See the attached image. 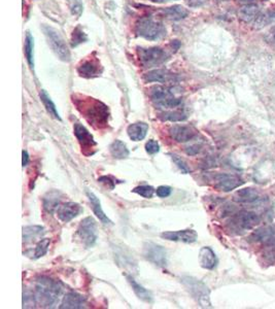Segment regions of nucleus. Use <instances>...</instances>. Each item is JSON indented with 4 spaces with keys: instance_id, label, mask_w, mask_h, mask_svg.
I'll use <instances>...</instances> for the list:
<instances>
[{
    "instance_id": "f3484780",
    "label": "nucleus",
    "mask_w": 275,
    "mask_h": 309,
    "mask_svg": "<svg viewBox=\"0 0 275 309\" xmlns=\"http://www.w3.org/2000/svg\"><path fill=\"white\" fill-rule=\"evenodd\" d=\"M86 304V299L82 295L77 293H68L64 296L60 308L62 309H81L84 308Z\"/></svg>"
},
{
    "instance_id": "aec40b11",
    "label": "nucleus",
    "mask_w": 275,
    "mask_h": 309,
    "mask_svg": "<svg viewBox=\"0 0 275 309\" xmlns=\"http://www.w3.org/2000/svg\"><path fill=\"white\" fill-rule=\"evenodd\" d=\"M149 131V125L143 122H137L131 124L127 128V133L133 141H140L147 136Z\"/></svg>"
},
{
    "instance_id": "412c9836",
    "label": "nucleus",
    "mask_w": 275,
    "mask_h": 309,
    "mask_svg": "<svg viewBox=\"0 0 275 309\" xmlns=\"http://www.w3.org/2000/svg\"><path fill=\"white\" fill-rule=\"evenodd\" d=\"M87 196H88V198H89V200L91 202L94 213L101 220V223L104 224V225H111L112 222L107 217V215L104 213V211L102 210V207H101L100 200L95 196V194L90 192V191H87Z\"/></svg>"
},
{
    "instance_id": "49530a36",
    "label": "nucleus",
    "mask_w": 275,
    "mask_h": 309,
    "mask_svg": "<svg viewBox=\"0 0 275 309\" xmlns=\"http://www.w3.org/2000/svg\"><path fill=\"white\" fill-rule=\"evenodd\" d=\"M22 155H23V160H22V164H23V166L25 167L27 164H28V161H29V155H28V153L26 152V151H23V153H22Z\"/></svg>"
},
{
    "instance_id": "f8f14e48",
    "label": "nucleus",
    "mask_w": 275,
    "mask_h": 309,
    "mask_svg": "<svg viewBox=\"0 0 275 309\" xmlns=\"http://www.w3.org/2000/svg\"><path fill=\"white\" fill-rule=\"evenodd\" d=\"M144 81L147 83H162V84H176L179 82V77L175 73H172L165 69H155L148 73H146L143 77Z\"/></svg>"
},
{
    "instance_id": "a18cd8bd",
    "label": "nucleus",
    "mask_w": 275,
    "mask_h": 309,
    "mask_svg": "<svg viewBox=\"0 0 275 309\" xmlns=\"http://www.w3.org/2000/svg\"><path fill=\"white\" fill-rule=\"evenodd\" d=\"M267 40H268L269 42H271L272 45L275 46V27H273V28L271 29V31H270L269 34L267 35Z\"/></svg>"
},
{
    "instance_id": "cd10ccee",
    "label": "nucleus",
    "mask_w": 275,
    "mask_h": 309,
    "mask_svg": "<svg viewBox=\"0 0 275 309\" xmlns=\"http://www.w3.org/2000/svg\"><path fill=\"white\" fill-rule=\"evenodd\" d=\"M109 152L114 159H126L130 154L126 143L121 140H114L109 145Z\"/></svg>"
},
{
    "instance_id": "6ab92c4d",
    "label": "nucleus",
    "mask_w": 275,
    "mask_h": 309,
    "mask_svg": "<svg viewBox=\"0 0 275 309\" xmlns=\"http://www.w3.org/2000/svg\"><path fill=\"white\" fill-rule=\"evenodd\" d=\"M199 262L201 267L211 270L216 266L218 260H216L215 254L212 249L210 247L204 246L202 247L199 252Z\"/></svg>"
},
{
    "instance_id": "e433bc0d",
    "label": "nucleus",
    "mask_w": 275,
    "mask_h": 309,
    "mask_svg": "<svg viewBox=\"0 0 275 309\" xmlns=\"http://www.w3.org/2000/svg\"><path fill=\"white\" fill-rule=\"evenodd\" d=\"M171 156V159H172V161L175 162L176 163V165L182 170V172L183 173H184V174H187V173H190L191 172V170H190V168L187 167V165L185 164V162L179 156V155H177V154H171L170 155Z\"/></svg>"
},
{
    "instance_id": "b1692460",
    "label": "nucleus",
    "mask_w": 275,
    "mask_h": 309,
    "mask_svg": "<svg viewBox=\"0 0 275 309\" xmlns=\"http://www.w3.org/2000/svg\"><path fill=\"white\" fill-rule=\"evenodd\" d=\"M275 235V227L266 226L257 229L251 235V240L255 242H264L271 239Z\"/></svg>"
},
{
    "instance_id": "a211bd4d",
    "label": "nucleus",
    "mask_w": 275,
    "mask_h": 309,
    "mask_svg": "<svg viewBox=\"0 0 275 309\" xmlns=\"http://www.w3.org/2000/svg\"><path fill=\"white\" fill-rule=\"evenodd\" d=\"M261 10H260L259 5L257 4H245L238 10V17L244 23H254L256 19L260 16Z\"/></svg>"
},
{
    "instance_id": "2f4dec72",
    "label": "nucleus",
    "mask_w": 275,
    "mask_h": 309,
    "mask_svg": "<svg viewBox=\"0 0 275 309\" xmlns=\"http://www.w3.org/2000/svg\"><path fill=\"white\" fill-rule=\"evenodd\" d=\"M33 48H34V42H33V37L31 36L30 33H27L26 39H25V55L27 58V62L31 68L34 67V60H33Z\"/></svg>"
},
{
    "instance_id": "7c9ffc66",
    "label": "nucleus",
    "mask_w": 275,
    "mask_h": 309,
    "mask_svg": "<svg viewBox=\"0 0 275 309\" xmlns=\"http://www.w3.org/2000/svg\"><path fill=\"white\" fill-rule=\"evenodd\" d=\"M40 99L43 103V105H45L47 111L53 116L55 117V119L61 121V117H60V114L59 112H58L57 110V107L55 105V103L53 102V100L51 99V97L48 95V93L45 91V90H41L40 92Z\"/></svg>"
},
{
    "instance_id": "f704fd0d",
    "label": "nucleus",
    "mask_w": 275,
    "mask_h": 309,
    "mask_svg": "<svg viewBox=\"0 0 275 309\" xmlns=\"http://www.w3.org/2000/svg\"><path fill=\"white\" fill-rule=\"evenodd\" d=\"M133 192L138 194L139 196H141L143 198L150 199L153 197V195L155 193V189L151 186H139L133 190Z\"/></svg>"
},
{
    "instance_id": "72a5a7b5",
    "label": "nucleus",
    "mask_w": 275,
    "mask_h": 309,
    "mask_svg": "<svg viewBox=\"0 0 275 309\" xmlns=\"http://www.w3.org/2000/svg\"><path fill=\"white\" fill-rule=\"evenodd\" d=\"M50 242H51L50 239L45 238V239L40 240V241L37 243V245H36V247H35V251H34V259H38V258H40V257H42V256H45V255L47 254L48 249H49Z\"/></svg>"
},
{
    "instance_id": "2eb2a0df",
    "label": "nucleus",
    "mask_w": 275,
    "mask_h": 309,
    "mask_svg": "<svg viewBox=\"0 0 275 309\" xmlns=\"http://www.w3.org/2000/svg\"><path fill=\"white\" fill-rule=\"evenodd\" d=\"M170 136L172 139H175L178 142H186L192 140L197 132L194 128L190 126H184V125H176L170 128L169 130Z\"/></svg>"
},
{
    "instance_id": "c756f323",
    "label": "nucleus",
    "mask_w": 275,
    "mask_h": 309,
    "mask_svg": "<svg viewBox=\"0 0 275 309\" xmlns=\"http://www.w3.org/2000/svg\"><path fill=\"white\" fill-rule=\"evenodd\" d=\"M275 21V9L268 10L266 12H261L260 16L256 19V21L253 23V26L255 29H263L265 26L269 25L270 23Z\"/></svg>"
},
{
    "instance_id": "79ce46f5",
    "label": "nucleus",
    "mask_w": 275,
    "mask_h": 309,
    "mask_svg": "<svg viewBox=\"0 0 275 309\" xmlns=\"http://www.w3.org/2000/svg\"><path fill=\"white\" fill-rule=\"evenodd\" d=\"M98 182L99 183H102V184H105L110 190H113L114 186H115V182H113L109 176H101V178L98 179Z\"/></svg>"
},
{
    "instance_id": "bb28decb",
    "label": "nucleus",
    "mask_w": 275,
    "mask_h": 309,
    "mask_svg": "<svg viewBox=\"0 0 275 309\" xmlns=\"http://www.w3.org/2000/svg\"><path fill=\"white\" fill-rule=\"evenodd\" d=\"M162 12L165 14V17L173 21L183 20L187 16V13H189L187 10L182 5H173V6L164 8Z\"/></svg>"
},
{
    "instance_id": "0eeeda50",
    "label": "nucleus",
    "mask_w": 275,
    "mask_h": 309,
    "mask_svg": "<svg viewBox=\"0 0 275 309\" xmlns=\"http://www.w3.org/2000/svg\"><path fill=\"white\" fill-rule=\"evenodd\" d=\"M139 60L144 67H154L163 64L168 60V54L161 48H138Z\"/></svg>"
},
{
    "instance_id": "3c124183",
    "label": "nucleus",
    "mask_w": 275,
    "mask_h": 309,
    "mask_svg": "<svg viewBox=\"0 0 275 309\" xmlns=\"http://www.w3.org/2000/svg\"><path fill=\"white\" fill-rule=\"evenodd\" d=\"M218 1H228V0H218Z\"/></svg>"
},
{
    "instance_id": "37998d69",
    "label": "nucleus",
    "mask_w": 275,
    "mask_h": 309,
    "mask_svg": "<svg viewBox=\"0 0 275 309\" xmlns=\"http://www.w3.org/2000/svg\"><path fill=\"white\" fill-rule=\"evenodd\" d=\"M265 256H266L267 259H271V261L275 262V241H273L268 246V249H267Z\"/></svg>"
},
{
    "instance_id": "dca6fc26",
    "label": "nucleus",
    "mask_w": 275,
    "mask_h": 309,
    "mask_svg": "<svg viewBox=\"0 0 275 309\" xmlns=\"http://www.w3.org/2000/svg\"><path fill=\"white\" fill-rule=\"evenodd\" d=\"M235 223H237V225L243 230H252L261 223V218L253 211H247L239 213L235 219Z\"/></svg>"
},
{
    "instance_id": "423d86ee",
    "label": "nucleus",
    "mask_w": 275,
    "mask_h": 309,
    "mask_svg": "<svg viewBox=\"0 0 275 309\" xmlns=\"http://www.w3.org/2000/svg\"><path fill=\"white\" fill-rule=\"evenodd\" d=\"M183 285L189 291L193 298L202 307H211L209 300V290L205 284L194 277L185 276L182 278Z\"/></svg>"
},
{
    "instance_id": "7ed1b4c3",
    "label": "nucleus",
    "mask_w": 275,
    "mask_h": 309,
    "mask_svg": "<svg viewBox=\"0 0 275 309\" xmlns=\"http://www.w3.org/2000/svg\"><path fill=\"white\" fill-rule=\"evenodd\" d=\"M150 97L158 108L175 109L183 104L182 98L176 97L170 88L153 87L150 90Z\"/></svg>"
},
{
    "instance_id": "9b49d317",
    "label": "nucleus",
    "mask_w": 275,
    "mask_h": 309,
    "mask_svg": "<svg viewBox=\"0 0 275 309\" xmlns=\"http://www.w3.org/2000/svg\"><path fill=\"white\" fill-rule=\"evenodd\" d=\"M243 181L239 176L235 174L229 173H219L214 175V186L216 189H219L223 192H231L241 185H243Z\"/></svg>"
},
{
    "instance_id": "393cba45",
    "label": "nucleus",
    "mask_w": 275,
    "mask_h": 309,
    "mask_svg": "<svg viewBox=\"0 0 275 309\" xmlns=\"http://www.w3.org/2000/svg\"><path fill=\"white\" fill-rule=\"evenodd\" d=\"M60 193L57 191H52L43 198V207L48 212L53 213L60 206Z\"/></svg>"
},
{
    "instance_id": "c9c22d12",
    "label": "nucleus",
    "mask_w": 275,
    "mask_h": 309,
    "mask_svg": "<svg viewBox=\"0 0 275 309\" xmlns=\"http://www.w3.org/2000/svg\"><path fill=\"white\" fill-rule=\"evenodd\" d=\"M37 303L35 295L30 292H24L23 294V307L24 308H32Z\"/></svg>"
},
{
    "instance_id": "de8ad7c7",
    "label": "nucleus",
    "mask_w": 275,
    "mask_h": 309,
    "mask_svg": "<svg viewBox=\"0 0 275 309\" xmlns=\"http://www.w3.org/2000/svg\"><path fill=\"white\" fill-rule=\"evenodd\" d=\"M256 1V0H238V2L243 3V4H252Z\"/></svg>"
},
{
    "instance_id": "c03bdc74",
    "label": "nucleus",
    "mask_w": 275,
    "mask_h": 309,
    "mask_svg": "<svg viewBox=\"0 0 275 309\" xmlns=\"http://www.w3.org/2000/svg\"><path fill=\"white\" fill-rule=\"evenodd\" d=\"M200 150H201V146H200V145H198V144H194V145L189 146V148H186L185 152H186V154H187V155H190V156H195V155H197V154L200 152Z\"/></svg>"
},
{
    "instance_id": "8fccbe9b",
    "label": "nucleus",
    "mask_w": 275,
    "mask_h": 309,
    "mask_svg": "<svg viewBox=\"0 0 275 309\" xmlns=\"http://www.w3.org/2000/svg\"><path fill=\"white\" fill-rule=\"evenodd\" d=\"M194 1H196L197 5L199 4V0H189V4H190L191 6H194Z\"/></svg>"
},
{
    "instance_id": "ddd939ff",
    "label": "nucleus",
    "mask_w": 275,
    "mask_h": 309,
    "mask_svg": "<svg viewBox=\"0 0 275 309\" xmlns=\"http://www.w3.org/2000/svg\"><path fill=\"white\" fill-rule=\"evenodd\" d=\"M84 211L83 207L76 202H67L60 204L57 209V215L63 223H68Z\"/></svg>"
},
{
    "instance_id": "ea45409f",
    "label": "nucleus",
    "mask_w": 275,
    "mask_h": 309,
    "mask_svg": "<svg viewBox=\"0 0 275 309\" xmlns=\"http://www.w3.org/2000/svg\"><path fill=\"white\" fill-rule=\"evenodd\" d=\"M171 192L172 190L170 187H167V186H161L159 187L157 190H156V194L158 197L160 198H166V197H169L171 195Z\"/></svg>"
},
{
    "instance_id": "f03ea898",
    "label": "nucleus",
    "mask_w": 275,
    "mask_h": 309,
    "mask_svg": "<svg viewBox=\"0 0 275 309\" xmlns=\"http://www.w3.org/2000/svg\"><path fill=\"white\" fill-rule=\"evenodd\" d=\"M62 287L60 283L49 277H40L35 284V297L38 304L42 307H53L60 297Z\"/></svg>"
},
{
    "instance_id": "4c0bfd02",
    "label": "nucleus",
    "mask_w": 275,
    "mask_h": 309,
    "mask_svg": "<svg viewBox=\"0 0 275 309\" xmlns=\"http://www.w3.org/2000/svg\"><path fill=\"white\" fill-rule=\"evenodd\" d=\"M85 40H87L86 34L81 30L80 27L76 28L74 33H72V47H77Z\"/></svg>"
},
{
    "instance_id": "f257e3e1",
    "label": "nucleus",
    "mask_w": 275,
    "mask_h": 309,
    "mask_svg": "<svg viewBox=\"0 0 275 309\" xmlns=\"http://www.w3.org/2000/svg\"><path fill=\"white\" fill-rule=\"evenodd\" d=\"M74 103L78 106V109L85 116V119L96 129L105 128L108 124L109 110L104 103L100 102L94 98L84 97L74 98Z\"/></svg>"
},
{
    "instance_id": "39448f33",
    "label": "nucleus",
    "mask_w": 275,
    "mask_h": 309,
    "mask_svg": "<svg viewBox=\"0 0 275 309\" xmlns=\"http://www.w3.org/2000/svg\"><path fill=\"white\" fill-rule=\"evenodd\" d=\"M42 30L48 39L50 47L52 48L54 53L57 55V57L62 61H66V62L70 61V52L68 50L66 42L64 41L60 33L58 32L56 29L48 25H43Z\"/></svg>"
},
{
    "instance_id": "a19ab883",
    "label": "nucleus",
    "mask_w": 275,
    "mask_h": 309,
    "mask_svg": "<svg viewBox=\"0 0 275 309\" xmlns=\"http://www.w3.org/2000/svg\"><path fill=\"white\" fill-rule=\"evenodd\" d=\"M70 9L72 13L76 14V16H81V13L83 11V4L80 0H74L70 5Z\"/></svg>"
},
{
    "instance_id": "c85d7f7f",
    "label": "nucleus",
    "mask_w": 275,
    "mask_h": 309,
    "mask_svg": "<svg viewBox=\"0 0 275 309\" xmlns=\"http://www.w3.org/2000/svg\"><path fill=\"white\" fill-rule=\"evenodd\" d=\"M45 234V229L40 226H27L23 228V241L31 242Z\"/></svg>"
},
{
    "instance_id": "9d476101",
    "label": "nucleus",
    "mask_w": 275,
    "mask_h": 309,
    "mask_svg": "<svg viewBox=\"0 0 275 309\" xmlns=\"http://www.w3.org/2000/svg\"><path fill=\"white\" fill-rule=\"evenodd\" d=\"M75 135L79 140L83 154L86 156H92L94 154L92 150L97 145L93 135L81 123L75 124Z\"/></svg>"
},
{
    "instance_id": "1a4fd4ad",
    "label": "nucleus",
    "mask_w": 275,
    "mask_h": 309,
    "mask_svg": "<svg viewBox=\"0 0 275 309\" xmlns=\"http://www.w3.org/2000/svg\"><path fill=\"white\" fill-rule=\"evenodd\" d=\"M143 257L159 267H164L167 265V252L164 247L156 243H144Z\"/></svg>"
},
{
    "instance_id": "58836bf2",
    "label": "nucleus",
    "mask_w": 275,
    "mask_h": 309,
    "mask_svg": "<svg viewBox=\"0 0 275 309\" xmlns=\"http://www.w3.org/2000/svg\"><path fill=\"white\" fill-rule=\"evenodd\" d=\"M146 151L150 155H155L160 151V145H159V143L156 140H153V139L149 140L146 143Z\"/></svg>"
},
{
    "instance_id": "6e6552de",
    "label": "nucleus",
    "mask_w": 275,
    "mask_h": 309,
    "mask_svg": "<svg viewBox=\"0 0 275 309\" xmlns=\"http://www.w3.org/2000/svg\"><path fill=\"white\" fill-rule=\"evenodd\" d=\"M77 235L87 247L93 246L97 240V228L95 219L91 216L84 218L80 223Z\"/></svg>"
},
{
    "instance_id": "5701e85b",
    "label": "nucleus",
    "mask_w": 275,
    "mask_h": 309,
    "mask_svg": "<svg viewBox=\"0 0 275 309\" xmlns=\"http://www.w3.org/2000/svg\"><path fill=\"white\" fill-rule=\"evenodd\" d=\"M259 199V194L253 188L238 190L234 195V200L238 203H253Z\"/></svg>"
},
{
    "instance_id": "473e14b6",
    "label": "nucleus",
    "mask_w": 275,
    "mask_h": 309,
    "mask_svg": "<svg viewBox=\"0 0 275 309\" xmlns=\"http://www.w3.org/2000/svg\"><path fill=\"white\" fill-rule=\"evenodd\" d=\"M160 119L162 121H170V122H182L186 119V115L182 110H172L165 111L160 114Z\"/></svg>"
},
{
    "instance_id": "20e7f679",
    "label": "nucleus",
    "mask_w": 275,
    "mask_h": 309,
    "mask_svg": "<svg viewBox=\"0 0 275 309\" xmlns=\"http://www.w3.org/2000/svg\"><path fill=\"white\" fill-rule=\"evenodd\" d=\"M135 32L146 39L158 40L166 35V29L163 24L155 21L152 17H143L136 23Z\"/></svg>"
},
{
    "instance_id": "09e8293b",
    "label": "nucleus",
    "mask_w": 275,
    "mask_h": 309,
    "mask_svg": "<svg viewBox=\"0 0 275 309\" xmlns=\"http://www.w3.org/2000/svg\"><path fill=\"white\" fill-rule=\"evenodd\" d=\"M149 1H152V2H155V3H164V2L171 1V0H149Z\"/></svg>"
},
{
    "instance_id": "a878e982",
    "label": "nucleus",
    "mask_w": 275,
    "mask_h": 309,
    "mask_svg": "<svg viewBox=\"0 0 275 309\" xmlns=\"http://www.w3.org/2000/svg\"><path fill=\"white\" fill-rule=\"evenodd\" d=\"M127 279H128V282H129L130 286L132 287V290H133L134 293L136 294V296H137L140 300H142V301H144V302H148V303L153 302V296H152V294H151L147 289H144L142 286H140V285L135 281V279H134L133 277H131V276H127Z\"/></svg>"
},
{
    "instance_id": "4be33fe9",
    "label": "nucleus",
    "mask_w": 275,
    "mask_h": 309,
    "mask_svg": "<svg viewBox=\"0 0 275 309\" xmlns=\"http://www.w3.org/2000/svg\"><path fill=\"white\" fill-rule=\"evenodd\" d=\"M79 75L83 78H95L99 75V64L93 60L84 61L78 67Z\"/></svg>"
},
{
    "instance_id": "4468645a",
    "label": "nucleus",
    "mask_w": 275,
    "mask_h": 309,
    "mask_svg": "<svg viewBox=\"0 0 275 309\" xmlns=\"http://www.w3.org/2000/svg\"><path fill=\"white\" fill-rule=\"evenodd\" d=\"M161 237L163 239L169 240V241H180L184 243H193L197 240L198 235L196 231L194 230H182V231H169L164 232L161 234Z\"/></svg>"
}]
</instances>
